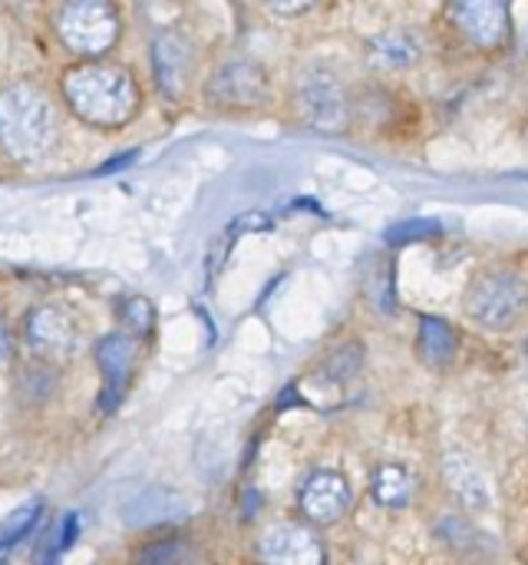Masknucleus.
I'll return each instance as SVG.
<instances>
[{
  "mask_svg": "<svg viewBox=\"0 0 528 565\" xmlns=\"http://www.w3.org/2000/svg\"><path fill=\"white\" fill-rule=\"evenodd\" d=\"M63 99L76 119L96 129H122L136 119L139 113V83L136 76L119 66V63H103V60H86L69 66L60 76Z\"/></svg>",
  "mask_w": 528,
  "mask_h": 565,
  "instance_id": "f257e3e1",
  "label": "nucleus"
},
{
  "mask_svg": "<svg viewBox=\"0 0 528 565\" xmlns=\"http://www.w3.org/2000/svg\"><path fill=\"white\" fill-rule=\"evenodd\" d=\"M60 126L46 93L33 83H10L0 89V149L20 166L43 162L56 146Z\"/></svg>",
  "mask_w": 528,
  "mask_h": 565,
  "instance_id": "f03ea898",
  "label": "nucleus"
},
{
  "mask_svg": "<svg viewBox=\"0 0 528 565\" xmlns=\"http://www.w3.org/2000/svg\"><path fill=\"white\" fill-rule=\"evenodd\" d=\"M463 311L486 331H513L528 311V281L519 271L489 268L470 281Z\"/></svg>",
  "mask_w": 528,
  "mask_h": 565,
  "instance_id": "7ed1b4c3",
  "label": "nucleus"
},
{
  "mask_svg": "<svg viewBox=\"0 0 528 565\" xmlns=\"http://www.w3.org/2000/svg\"><path fill=\"white\" fill-rule=\"evenodd\" d=\"M53 30L69 53L93 60L116 46L122 20L112 0H56Z\"/></svg>",
  "mask_w": 528,
  "mask_h": 565,
  "instance_id": "20e7f679",
  "label": "nucleus"
},
{
  "mask_svg": "<svg viewBox=\"0 0 528 565\" xmlns=\"http://www.w3.org/2000/svg\"><path fill=\"white\" fill-rule=\"evenodd\" d=\"M294 106H298L301 122H308L317 132H344L354 116L347 86L341 83L337 73L324 66H311L298 76Z\"/></svg>",
  "mask_w": 528,
  "mask_h": 565,
  "instance_id": "39448f33",
  "label": "nucleus"
},
{
  "mask_svg": "<svg viewBox=\"0 0 528 565\" xmlns=\"http://www.w3.org/2000/svg\"><path fill=\"white\" fill-rule=\"evenodd\" d=\"M443 17L479 53H496L513 40V0H446Z\"/></svg>",
  "mask_w": 528,
  "mask_h": 565,
  "instance_id": "423d86ee",
  "label": "nucleus"
},
{
  "mask_svg": "<svg viewBox=\"0 0 528 565\" xmlns=\"http://www.w3.org/2000/svg\"><path fill=\"white\" fill-rule=\"evenodd\" d=\"M205 96L222 113H255L268 103L271 83L258 60L231 56L212 70V76L205 83Z\"/></svg>",
  "mask_w": 528,
  "mask_h": 565,
  "instance_id": "0eeeda50",
  "label": "nucleus"
},
{
  "mask_svg": "<svg viewBox=\"0 0 528 565\" xmlns=\"http://www.w3.org/2000/svg\"><path fill=\"white\" fill-rule=\"evenodd\" d=\"M93 354H96V364L103 374L99 411L112 414V411H119V404L126 401V394L132 387V377L139 367V338H132L126 331L106 334V338H99Z\"/></svg>",
  "mask_w": 528,
  "mask_h": 565,
  "instance_id": "6e6552de",
  "label": "nucleus"
},
{
  "mask_svg": "<svg viewBox=\"0 0 528 565\" xmlns=\"http://www.w3.org/2000/svg\"><path fill=\"white\" fill-rule=\"evenodd\" d=\"M354 490L337 470H314L298 487V510L311 526H334L351 513Z\"/></svg>",
  "mask_w": 528,
  "mask_h": 565,
  "instance_id": "1a4fd4ad",
  "label": "nucleus"
},
{
  "mask_svg": "<svg viewBox=\"0 0 528 565\" xmlns=\"http://www.w3.org/2000/svg\"><path fill=\"white\" fill-rule=\"evenodd\" d=\"M23 341L30 348V354H36L40 361H56L76 351L79 341V328L76 318L60 308V305H43L33 308L23 321Z\"/></svg>",
  "mask_w": 528,
  "mask_h": 565,
  "instance_id": "9d476101",
  "label": "nucleus"
},
{
  "mask_svg": "<svg viewBox=\"0 0 528 565\" xmlns=\"http://www.w3.org/2000/svg\"><path fill=\"white\" fill-rule=\"evenodd\" d=\"M258 559L271 565H317L327 559L314 526L304 523H271L258 536Z\"/></svg>",
  "mask_w": 528,
  "mask_h": 565,
  "instance_id": "9b49d317",
  "label": "nucleus"
},
{
  "mask_svg": "<svg viewBox=\"0 0 528 565\" xmlns=\"http://www.w3.org/2000/svg\"><path fill=\"white\" fill-rule=\"evenodd\" d=\"M423 56V36L413 26H390L367 40V63L384 73L410 70Z\"/></svg>",
  "mask_w": 528,
  "mask_h": 565,
  "instance_id": "f8f14e48",
  "label": "nucleus"
},
{
  "mask_svg": "<svg viewBox=\"0 0 528 565\" xmlns=\"http://www.w3.org/2000/svg\"><path fill=\"white\" fill-rule=\"evenodd\" d=\"M152 60H155V79L165 96L179 99L185 93L188 73H192V46L179 33H162L152 43Z\"/></svg>",
  "mask_w": 528,
  "mask_h": 565,
  "instance_id": "ddd939ff",
  "label": "nucleus"
},
{
  "mask_svg": "<svg viewBox=\"0 0 528 565\" xmlns=\"http://www.w3.org/2000/svg\"><path fill=\"white\" fill-rule=\"evenodd\" d=\"M460 351V334L450 321L423 315L420 318V334H417V354L427 367L433 371H446L456 361Z\"/></svg>",
  "mask_w": 528,
  "mask_h": 565,
  "instance_id": "4468645a",
  "label": "nucleus"
},
{
  "mask_svg": "<svg viewBox=\"0 0 528 565\" xmlns=\"http://www.w3.org/2000/svg\"><path fill=\"white\" fill-rule=\"evenodd\" d=\"M370 493L384 510H407L417 497V477L403 463H384L370 477Z\"/></svg>",
  "mask_w": 528,
  "mask_h": 565,
  "instance_id": "2eb2a0df",
  "label": "nucleus"
},
{
  "mask_svg": "<svg viewBox=\"0 0 528 565\" xmlns=\"http://www.w3.org/2000/svg\"><path fill=\"white\" fill-rule=\"evenodd\" d=\"M443 473H446V483L453 487V493L466 503V507H486L489 503V487H486V477L483 470L476 467V460L463 457V454H453L446 457L443 463Z\"/></svg>",
  "mask_w": 528,
  "mask_h": 565,
  "instance_id": "dca6fc26",
  "label": "nucleus"
},
{
  "mask_svg": "<svg viewBox=\"0 0 528 565\" xmlns=\"http://www.w3.org/2000/svg\"><path fill=\"white\" fill-rule=\"evenodd\" d=\"M116 318H119L122 331L132 334V338H139V341L149 338L152 328H155V308H152L149 298H122L116 305Z\"/></svg>",
  "mask_w": 528,
  "mask_h": 565,
  "instance_id": "f3484780",
  "label": "nucleus"
},
{
  "mask_svg": "<svg viewBox=\"0 0 528 565\" xmlns=\"http://www.w3.org/2000/svg\"><path fill=\"white\" fill-rule=\"evenodd\" d=\"M43 516V503L40 500H26L23 507H17L3 523H0V553L17 546L20 540H26L36 526V520Z\"/></svg>",
  "mask_w": 528,
  "mask_h": 565,
  "instance_id": "a211bd4d",
  "label": "nucleus"
},
{
  "mask_svg": "<svg viewBox=\"0 0 528 565\" xmlns=\"http://www.w3.org/2000/svg\"><path fill=\"white\" fill-rule=\"evenodd\" d=\"M360 344H347V348H341V351H334L331 354V361H327V371H331V377L334 381H347L357 367H360Z\"/></svg>",
  "mask_w": 528,
  "mask_h": 565,
  "instance_id": "6ab92c4d",
  "label": "nucleus"
},
{
  "mask_svg": "<svg viewBox=\"0 0 528 565\" xmlns=\"http://www.w3.org/2000/svg\"><path fill=\"white\" fill-rule=\"evenodd\" d=\"M274 17H301L317 7V0H265Z\"/></svg>",
  "mask_w": 528,
  "mask_h": 565,
  "instance_id": "aec40b11",
  "label": "nucleus"
},
{
  "mask_svg": "<svg viewBox=\"0 0 528 565\" xmlns=\"http://www.w3.org/2000/svg\"><path fill=\"white\" fill-rule=\"evenodd\" d=\"M10 354H13V338H10V328L0 321V364H7Z\"/></svg>",
  "mask_w": 528,
  "mask_h": 565,
  "instance_id": "412c9836",
  "label": "nucleus"
},
{
  "mask_svg": "<svg viewBox=\"0 0 528 565\" xmlns=\"http://www.w3.org/2000/svg\"><path fill=\"white\" fill-rule=\"evenodd\" d=\"M522 136H526V142H528V119H526V126H522Z\"/></svg>",
  "mask_w": 528,
  "mask_h": 565,
  "instance_id": "4be33fe9",
  "label": "nucleus"
}]
</instances>
